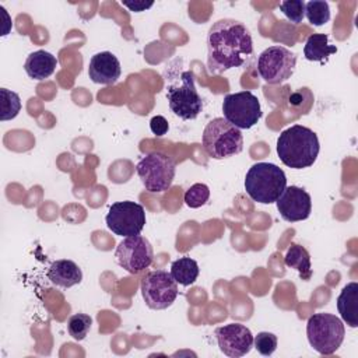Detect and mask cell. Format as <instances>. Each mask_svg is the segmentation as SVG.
<instances>
[{"label": "cell", "instance_id": "8992f818", "mask_svg": "<svg viewBox=\"0 0 358 358\" xmlns=\"http://www.w3.org/2000/svg\"><path fill=\"white\" fill-rule=\"evenodd\" d=\"M166 99L171 110L183 120H193L203 110V99L192 71H180L179 77L166 85Z\"/></svg>", "mask_w": 358, "mask_h": 358}, {"label": "cell", "instance_id": "9a60e30c", "mask_svg": "<svg viewBox=\"0 0 358 358\" xmlns=\"http://www.w3.org/2000/svg\"><path fill=\"white\" fill-rule=\"evenodd\" d=\"M122 67L112 52L95 53L88 64V77L95 84L113 85L120 78Z\"/></svg>", "mask_w": 358, "mask_h": 358}, {"label": "cell", "instance_id": "2e32d148", "mask_svg": "<svg viewBox=\"0 0 358 358\" xmlns=\"http://www.w3.org/2000/svg\"><path fill=\"white\" fill-rule=\"evenodd\" d=\"M56 67H57L56 56H53L50 52H46L43 49L32 52L24 63V70L27 76L36 81H42L50 77L55 73Z\"/></svg>", "mask_w": 358, "mask_h": 358}, {"label": "cell", "instance_id": "6da1fadb", "mask_svg": "<svg viewBox=\"0 0 358 358\" xmlns=\"http://www.w3.org/2000/svg\"><path fill=\"white\" fill-rule=\"evenodd\" d=\"M253 55L249 29L239 21L224 18L215 21L207 34V69L210 74H221L243 66Z\"/></svg>", "mask_w": 358, "mask_h": 358}, {"label": "cell", "instance_id": "9c48e42d", "mask_svg": "<svg viewBox=\"0 0 358 358\" xmlns=\"http://www.w3.org/2000/svg\"><path fill=\"white\" fill-rule=\"evenodd\" d=\"M296 64V56L289 49L274 45L264 49L257 59L259 76L267 84H281L291 78Z\"/></svg>", "mask_w": 358, "mask_h": 358}, {"label": "cell", "instance_id": "7a4b0ae2", "mask_svg": "<svg viewBox=\"0 0 358 358\" xmlns=\"http://www.w3.org/2000/svg\"><path fill=\"white\" fill-rule=\"evenodd\" d=\"M319 150L317 134L302 124H294L282 130L277 138L278 158L292 169H303L313 165Z\"/></svg>", "mask_w": 358, "mask_h": 358}, {"label": "cell", "instance_id": "7402d4cb", "mask_svg": "<svg viewBox=\"0 0 358 358\" xmlns=\"http://www.w3.org/2000/svg\"><path fill=\"white\" fill-rule=\"evenodd\" d=\"M305 15L312 25H324L330 20L329 3L323 0H310L305 3Z\"/></svg>", "mask_w": 358, "mask_h": 358}, {"label": "cell", "instance_id": "ffe728a7", "mask_svg": "<svg viewBox=\"0 0 358 358\" xmlns=\"http://www.w3.org/2000/svg\"><path fill=\"white\" fill-rule=\"evenodd\" d=\"M284 263L289 268H295L299 273L301 280L309 281L312 278V266H310V255L301 245H291L284 256Z\"/></svg>", "mask_w": 358, "mask_h": 358}, {"label": "cell", "instance_id": "5b68a950", "mask_svg": "<svg viewBox=\"0 0 358 358\" xmlns=\"http://www.w3.org/2000/svg\"><path fill=\"white\" fill-rule=\"evenodd\" d=\"M310 347L322 355L334 354L344 341L345 327L340 317L331 313H313L306 323Z\"/></svg>", "mask_w": 358, "mask_h": 358}, {"label": "cell", "instance_id": "cb8c5ba5", "mask_svg": "<svg viewBox=\"0 0 358 358\" xmlns=\"http://www.w3.org/2000/svg\"><path fill=\"white\" fill-rule=\"evenodd\" d=\"M91 324H92L91 316H88L85 313H74L69 319L67 329H69L70 336L74 340L81 341V340H84L88 336V333L91 330Z\"/></svg>", "mask_w": 358, "mask_h": 358}, {"label": "cell", "instance_id": "ba28073f", "mask_svg": "<svg viewBox=\"0 0 358 358\" xmlns=\"http://www.w3.org/2000/svg\"><path fill=\"white\" fill-rule=\"evenodd\" d=\"M222 113L224 119L239 130L253 127L263 115L259 98L250 91H239L225 95L222 101Z\"/></svg>", "mask_w": 358, "mask_h": 358}, {"label": "cell", "instance_id": "484cf974", "mask_svg": "<svg viewBox=\"0 0 358 358\" xmlns=\"http://www.w3.org/2000/svg\"><path fill=\"white\" fill-rule=\"evenodd\" d=\"M277 336L268 331H260L253 337V345L259 354L264 357H270L277 348Z\"/></svg>", "mask_w": 358, "mask_h": 358}, {"label": "cell", "instance_id": "e0dca14e", "mask_svg": "<svg viewBox=\"0 0 358 358\" xmlns=\"http://www.w3.org/2000/svg\"><path fill=\"white\" fill-rule=\"evenodd\" d=\"M48 278L57 287L70 288L81 282L83 271L73 260L62 259L50 264L48 270Z\"/></svg>", "mask_w": 358, "mask_h": 358}, {"label": "cell", "instance_id": "8fae6325", "mask_svg": "<svg viewBox=\"0 0 358 358\" xmlns=\"http://www.w3.org/2000/svg\"><path fill=\"white\" fill-rule=\"evenodd\" d=\"M106 227L119 236L138 235L145 225V211L138 203L124 200L113 203L106 214Z\"/></svg>", "mask_w": 358, "mask_h": 358}, {"label": "cell", "instance_id": "83f0119b", "mask_svg": "<svg viewBox=\"0 0 358 358\" xmlns=\"http://www.w3.org/2000/svg\"><path fill=\"white\" fill-rule=\"evenodd\" d=\"M150 129H151L152 134H155L158 137H162V136L166 134V131L169 129V123L164 116L157 115L150 120Z\"/></svg>", "mask_w": 358, "mask_h": 358}, {"label": "cell", "instance_id": "7c38bea8", "mask_svg": "<svg viewBox=\"0 0 358 358\" xmlns=\"http://www.w3.org/2000/svg\"><path fill=\"white\" fill-rule=\"evenodd\" d=\"M116 262L130 274H138L148 268L154 260V250L150 241L144 236H126L119 242L115 252Z\"/></svg>", "mask_w": 358, "mask_h": 358}, {"label": "cell", "instance_id": "3957f363", "mask_svg": "<svg viewBox=\"0 0 358 358\" xmlns=\"http://www.w3.org/2000/svg\"><path fill=\"white\" fill-rule=\"evenodd\" d=\"M287 187V176L275 164L257 162L249 168L245 178V190L253 201L271 204Z\"/></svg>", "mask_w": 358, "mask_h": 358}, {"label": "cell", "instance_id": "ac0fdd59", "mask_svg": "<svg viewBox=\"0 0 358 358\" xmlns=\"http://www.w3.org/2000/svg\"><path fill=\"white\" fill-rule=\"evenodd\" d=\"M357 296H358V282H348L340 292L337 298V309L341 316V320L345 322L350 327L358 326V308H357Z\"/></svg>", "mask_w": 358, "mask_h": 358}, {"label": "cell", "instance_id": "d4e9b609", "mask_svg": "<svg viewBox=\"0 0 358 358\" xmlns=\"http://www.w3.org/2000/svg\"><path fill=\"white\" fill-rule=\"evenodd\" d=\"M210 197V189L204 183L192 185L185 193V203L190 208H199L207 203Z\"/></svg>", "mask_w": 358, "mask_h": 358}, {"label": "cell", "instance_id": "d6986e66", "mask_svg": "<svg viewBox=\"0 0 358 358\" xmlns=\"http://www.w3.org/2000/svg\"><path fill=\"white\" fill-rule=\"evenodd\" d=\"M336 52L337 48L329 43V36L326 34H312L303 46V56L309 62L326 63L329 56Z\"/></svg>", "mask_w": 358, "mask_h": 358}, {"label": "cell", "instance_id": "5bb4252c", "mask_svg": "<svg viewBox=\"0 0 358 358\" xmlns=\"http://www.w3.org/2000/svg\"><path fill=\"white\" fill-rule=\"evenodd\" d=\"M275 203L281 218L288 222L303 221L312 211L310 194L298 186H287Z\"/></svg>", "mask_w": 358, "mask_h": 358}, {"label": "cell", "instance_id": "4316f807", "mask_svg": "<svg viewBox=\"0 0 358 358\" xmlns=\"http://www.w3.org/2000/svg\"><path fill=\"white\" fill-rule=\"evenodd\" d=\"M280 10L282 14L294 24L302 22L305 17V1L302 0H288V1H281L280 3Z\"/></svg>", "mask_w": 358, "mask_h": 358}, {"label": "cell", "instance_id": "4fadbf2b", "mask_svg": "<svg viewBox=\"0 0 358 358\" xmlns=\"http://www.w3.org/2000/svg\"><path fill=\"white\" fill-rule=\"evenodd\" d=\"M215 337L221 352L231 358L243 357L253 347L252 331L241 323H229L217 327Z\"/></svg>", "mask_w": 358, "mask_h": 358}, {"label": "cell", "instance_id": "277c9868", "mask_svg": "<svg viewBox=\"0 0 358 358\" xmlns=\"http://www.w3.org/2000/svg\"><path fill=\"white\" fill-rule=\"evenodd\" d=\"M201 141L207 155L214 159H224L243 150V136L241 130L224 117H215L206 124Z\"/></svg>", "mask_w": 358, "mask_h": 358}, {"label": "cell", "instance_id": "30bf717a", "mask_svg": "<svg viewBox=\"0 0 358 358\" xmlns=\"http://www.w3.org/2000/svg\"><path fill=\"white\" fill-rule=\"evenodd\" d=\"M140 291L145 305L154 310L169 308L178 296V282L171 273L165 270H154L147 273L140 285Z\"/></svg>", "mask_w": 358, "mask_h": 358}, {"label": "cell", "instance_id": "44dd1931", "mask_svg": "<svg viewBox=\"0 0 358 358\" xmlns=\"http://www.w3.org/2000/svg\"><path fill=\"white\" fill-rule=\"evenodd\" d=\"M169 273L178 284H180L183 287H189L196 282L200 270H199V264L194 259H192L189 256H183V257H179L178 260L172 262Z\"/></svg>", "mask_w": 358, "mask_h": 358}, {"label": "cell", "instance_id": "603a6c76", "mask_svg": "<svg viewBox=\"0 0 358 358\" xmlns=\"http://www.w3.org/2000/svg\"><path fill=\"white\" fill-rule=\"evenodd\" d=\"M0 96H1V115L0 120H11L14 119L20 110H21V99L20 95L11 90L1 88L0 90Z\"/></svg>", "mask_w": 358, "mask_h": 358}, {"label": "cell", "instance_id": "52a82bcc", "mask_svg": "<svg viewBox=\"0 0 358 358\" xmlns=\"http://www.w3.org/2000/svg\"><path fill=\"white\" fill-rule=\"evenodd\" d=\"M136 171L145 190L151 193H162L172 185L176 164L168 154L151 151L138 161Z\"/></svg>", "mask_w": 358, "mask_h": 358}, {"label": "cell", "instance_id": "f1b7e54d", "mask_svg": "<svg viewBox=\"0 0 358 358\" xmlns=\"http://www.w3.org/2000/svg\"><path fill=\"white\" fill-rule=\"evenodd\" d=\"M122 4L124 7H127L130 11H134V13H140V11H145L147 8L152 7V1L150 3H145V1H122Z\"/></svg>", "mask_w": 358, "mask_h": 358}]
</instances>
